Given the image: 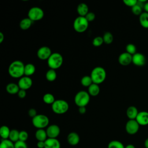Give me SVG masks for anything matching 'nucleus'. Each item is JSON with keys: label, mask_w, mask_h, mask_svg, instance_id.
I'll use <instances>...</instances> for the list:
<instances>
[{"label": "nucleus", "mask_w": 148, "mask_h": 148, "mask_svg": "<svg viewBox=\"0 0 148 148\" xmlns=\"http://www.w3.org/2000/svg\"><path fill=\"white\" fill-rule=\"evenodd\" d=\"M24 63L20 60L13 61L9 66L8 73L9 75L14 78H21L24 75Z\"/></svg>", "instance_id": "obj_1"}, {"label": "nucleus", "mask_w": 148, "mask_h": 148, "mask_svg": "<svg viewBox=\"0 0 148 148\" xmlns=\"http://www.w3.org/2000/svg\"><path fill=\"white\" fill-rule=\"evenodd\" d=\"M90 76L93 83L99 85L105 81L106 77V72L103 68L97 66L92 70Z\"/></svg>", "instance_id": "obj_2"}, {"label": "nucleus", "mask_w": 148, "mask_h": 148, "mask_svg": "<svg viewBox=\"0 0 148 148\" xmlns=\"http://www.w3.org/2000/svg\"><path fill=\"white\" fill-rule=\"evenodd\" d=\"M63 63V57L58 53H53L47 60V65L50 69H57L61 66Z\"/></svg>", "instance_id": "obj_3"}, {"label": "nucleus", "mask_w": 148, "mask_h": 148, "mask_svg": "<svg viewBox=\"0 0 148 148\" xmlns=\"http://www.w3.org/2000/svg\"><path fill=\"white\" fill-rule=\"evenodd\" d=\"M90 94L86 91H80L76 93L74 98L75 104L79 108L86 106L90 102Z\"/></svg>", "instance_id": "obj_4"}, {"label": "nucleus", "mask_w": 148, "mask_h": 148, "mask_svg": "<svg viewBox=\"0 0 148 148\" xmlns=\"http://www.w3.org/2000/svg\"><path fill=\"white\" fill-rule=\"evenodd\" d=\"M51 109L54 113L58 114H62L68 110L69 104L65 100L57 99L51 105Z\"/></svg>", "instance_id": "obj_5"}, {"label": "nucleus", "mask_w": 148, "mask_h": 148, "mask_svg": "<svg viewBox=\"0 0 148 148\" xmlns=\"http://www.w3.org/2000/svg\"><path fill=\"white\" fill-rule=\"evenodd\" d=\"M73 28L77 32L82 33L86 31L88 27V21L85 17L78 16L73 21Z\"/></svg>", "instance_id": "obj_6"}, {"label": "nucleus", "mask_w": 148, "mask_h": 148, "mask_svg": "<svg viewBox=\"0 0 148 148\" xmlns=\"http://www.w3.org/2000/svg\"><path fill=\"white\" fill-rule=\"evenodd\" d=\"M33 125L38 129H43L47 127L49 123V119L45 114H37L32 120Z\"/></svg>", "instance_id": "obj_7"}, {"label": "nucleus", "mask_w": 148, "mask_h": 148, "mask_svg": "<svg viewBox=\"0 0 148 148\" xmlns=\"http://www.w3.org/2000/svg\"><path fill=\"white\" fill-rule=\"evenodd\" d=\"M43 16L44 12L39 7H32L28 12V17L32 21L40 20L43 18Z\"/></svg>", "instance_id": "obj_8"}, {"label": "nucleus", "mask_w": 148, "mask_h": 148, "mask_svg": "<svg viewBox=\"0 0 148 148\" xmlns=\"http://www.w3.org/2000/svg\"><path fill=\"white\" fill-rule=\"evenodd\" d=\"M139 125L136 120H129L125 124L126 132L130 135L135 134L139 130Z\"/></svg>", "instance_id": "obj_9"}, {"label": "nucleus", "mask_w": 148, "mask_h": 148, "mask_svg": "<svg viewBox=\"0 0 148 148\" xmlns=\"http://www.w3.org/2000/svg\"><path fill=\"white\" fill-rule=\"evenodd\" d=\"M51 54V49L47 46H42L37 51V56L42 60H48Z\"/></svg>", "instance_id": "obj_10"}, {"label": "nucleus", "mask_w": 148, "mask_h": 148, "mask_svg": "<svg viewBox=\"0 0 148 148\" xmlns=\"http://www.w3.org/2000/svg\"><path fill=\"white\" fill-rule=\"evenodd\" d=\"M18 85L20 89L27 90L31 88L32 85V80L28 76H23L18 80Z\"/></svg>", "instance_id": "obj_11"}, {"label": "nucleus", "mask_w": 148, "mask_h": 148, "mask_svg": "<svg viewBox=\"0 0 148 148\" xmlns=\"http://www.w3.org/2000/svg\"><path fill=\"white\" fill-rule=\"evenodd\" d=\"M46 133L48 138H57L60 135V128L56 124H51L47 127Z\"/></svg>", "instance_id": "obj_12"}, {"label": "nucleus", "mask_w": 148, "mask_h": 148, "mask_svg": "<svg viewBox=\"0 0 148 148\" xmlns=\"http://www.w3.org/2000/svg\"><path fill=\"white\" fill-rule=\"evenodd\" d=\"M119 64L123 66H127L132 61V56L130 54L124 52L120 54L118 58Z\"/></svg>", "instance_id": "obj_13"}, {"label": "nucleus", "mask_w": 148, "mask_h": 148, "mask_svg": "<svg viewBox=\"0 0 148 148\" xmlns=\"http://www.w3.org/2000/svg\"><path fill=\"white\" fill-rule=\"evenodd\" d=\"M146 60L145 56L140 53H136L132 56V62L136 66H142L146 63Z\"/></svg>", "instance_id": "obj_14"}, {"label": "nucleus", "mask_w": 148, "mask_h": 148, "mask_svg": "<svg viewBox=\"0 0 148 148\" xmlns=\"http://www.w3.org/2000/svg\"><path fill=\"white\" fill-rule=\"evenodd\" d=\"M140 125H146L148 124V112L141 111L139 112L136 119Z\"/></svg>", "instance_id": "obj_15"}, {"label": "nucleus", "mask_w": 148, "mask_h": 148, "mask_svg": "<svg viewBox=\"0 0 148 148\" xmlns=\"http://www.w3.org/2000/svg\"><path fill=\"white\" fill-rule=\"evenodd\" d=\"M45 142V148H61L60 143L57 138H47Z\"/></svg>", "instance_id": "obj_16"}, {"label": "nucleus", "mask_w": 148, "mask_h": 148, "mask_svg": "<svg viewBox=\"0 0 148 148\" xmlns=\"http://www.w3.org/2000/svg\"><path fill=\"white\" fill-rule=\"evenodd\" d=\"M67 141L68 143L72 146L77 145L80 141L79 135L75 132H70L67 136Z\"/></svg>", "instance_id": "obj_17"}, {"label": "nucleus", "mask_w": 148, "mask_h": 148, "mask_svg": "<svg viewBox=\"0 0 148 148\" xmlns=\"http://www.w3.org/2000/svg\"><path fill=\"white\" fill-rule=\"evenodd\" d=\"M139 112L138 109L134 106H129L126 111V114L130 120H135Z\"/></svg>", "instance_id": "obj_18"}, {"label": "nucleus", "mask_w": 148, "mask_h": 148, "mask_svg": "<svg viewBox=\"0 0 148 148\" xmlns=\"http://www.w3.org/2000/svg\"><path fill=\"white\" fill-rule=\"evenodd\" d=\"M77 12L79 16L85 17L88 13V7L87 5L84 3H81L78 5L77 7Z\"/></svg>", "instance_id": "obj_19"}, {"label": "nucleus", "mask_w": 148, "mask_h": 148, "mask_svg": "<svg viewBox=\"0 0 148 148\" xmlns=\"http://www.w3.org/2000/svg\"><path fill=\"white\" fill-rule=\"evenodd\" d=\"M6 91L10 94H17L20 90L18 84L14 83H10L7 84L6 87Z\"/></svg>", "instance_id": "obj_20"}, {"label": "nucleus", "mask_w": 148, "mask_h": 148, "mask_svg": "<svg viewBox=\"0 0 148 148\" xmlns=\"http://www.w3.org/2000/svg\"><path fill=\"white\" fill-rule=\"evenodd\" d=\"M35 136L38 141H45L47 138L46 131L44 129H38L35 132Z\"/></svg>", "instance_id": "obj_21"}, {"label": "nucleus", "mask_w": 148, "mask_h": 148, "mask_svg": "<svg viewBox=\"0 0 148 148\" xmlns=\"http://www.w3.org/2000/svg\"><path fill=\"white\" fill-rule=\"evenodd\" d=\"M100 91V88L98 84L92 83L88 87V92L90 95L95 97L99 94Z\"/></svg>", "instance_id": "obj_22"}, {"label": "nucleus", "mask_w": 148, "mask_h": 148, "mask_svg": "<svg viewBox=\"0 0 148 148\" xmlns=\"http://www.w3.org/2000/svg\"><path fill=\"white\" fill-rule=\"evenodd\" d=\"M32 23L33 21L31 19H29L28 17L24 18L21 20L19 25L21 29L27 30L31 27Z\"/></svg>", "instance_id": "obj_23"}, {"label": "nucleus", "mask_w": 148, "mask_h": 148, "mask_svg": "<svg viewBox=\"0 0 148 148\" xmlns=\"http://www.w3.org/2000/svg\"><path fill=\"white\" fill-rule=\"evenodd\" d=\"M35 72V66L34 64L29 63L25 65L24 67V75L29 77L32 75Z\"/></svg>", "instance_id": "obj_24"}, {"label": "nucleus", "mask_w": 148, "mask_h": 148, "mask_svg": "<svg viewBox=\"0 0 148 148\" xmlns=\"http://www.w3.org/2000/svg\"><path fill=\"white\" fill-rule=\"evenodd\" d=\"M139 20L142 27L145 28H148V13H142L139 16Z\"/></svg>", "instance_id": "obj_25"}, {"label": "nucleus", "mask_w": 148, "mask_h": 148, "mask_svg": "<svg viewBox=\"0 0 148 148\" xmlns=\"http://www.w3.org/2000/svg\"><path fill=\"white\" fill-rule=\"evenodd\" d=\"M10 130L6 125H2L0 128V135L3 139H8Z\"/></svg>", "instance_id": "obj_26"}, {"label": "nucleus", "mask_w": 148, "mask_h": 148, "mask_svg": "<svg viewBox=\"0 0 148 148\" xmlns=\"http://www.w3.org/2000/svg\"><path fill=\"white\" fill-rule=\"evenodd\" d=\"M57 78V73L54 69H50L46 73V79L49 82H53Z\"/></svg>", "instance_id": "obj_27"}, {"label": "nucleus", "mask_w": 148, "mask_h": 148, "mask_svg": "<svg viewBox=\"0 0 148 148\" xmlns=\"http://www.w3.org/2000/svg\"><path fill=\"white\" fill-rule=\"evenodd\" d=\"M19 134L20 131L16 129L12 130L10 132L9 139L10 140H11L12 142L15 143L19 140Z\"/></svg>", "instance_id": "obj_28"}, {"label": "nucleus", "mask_w": 148, "mask_h": 148, "mask_svg": "<svg viewBox=\"0 0 148 148\" xmlns=\"http://www.w3.org/2000/svg\"><path fill=\"white\" fill-rule=\"evenodd\" d=\"M43 101L46 104L52 105L56 100L53 94L50 93H46L43 97Z\"/></svg>", "instance_id": "obj_29"}, {"label": "nucleus", "mask_w": 148, "mask_h": 148, "mask_svg": "<svg viewBox=\"0 0 148 148\" xmlns=\"http://www.w3.org/2000/svg\"><path fill=\"white\" fill-rule=\"evenodd\" d=\"M81 84L82 86L84 87H89L90 85H91L93 82L91 79V77L90 76H84L81 79Z\"/></svg>", "instance_id": "obj_30"}, {"label": "nucleus", "mask_w": 148, "mask_h": 148, "mask_svg": "<svg viewBox=\"0 0 148 148\" xmlns=\"http://www.w3.org/2000/svg\"><path fill=\"white\" fill-rule=\"evenodd\" d=\"M0 148H14V143L9 139H3L1 141Z\"/></svg>", "instance_id": "obj_31"}, {"label": "nucleus", "mask_w": 148, "mask_h": 148, "mask_svg": "<svg viewBox=\"0 0 148 148\" xmlns=\"http://www.w3.org/2000/svg\"><path fill=\"white\" fill-rule=\"evenodd\" d=\"M103 42L106 44H110L113 40V36L110 32H106L103 35Z\"/></svg>", "instance_id": "obj_32"}, {"label": "nucleus", "mask_w": 148, "mask_h": 148, "mask_svg": "<svg viewBox=\"0 0 148 148\" xmlns=\"http://www.w3.org/2000/svg\"><path fill=\"white\" fill-rule=\"evenodd\" d=\"M108 148H125L124 145L119 140H112L108 146Z\"/></svg>", "instance_id": "obj_33"}, {"label": "nucleus", "mask_w": 148, "mask_h": 148, "mask_svg": "<svg viewBox=\"0 0 148 148\" xmlns=\"http://www.w3.org/2000/svg\"><path fill=\"white\" fill-rule=\"evenodd\" d=\"M125 50L127 53L130 54L132 56L136 53V47L135 45L132 43L128 44L125 47Z\"/></svg>", "instance_id": "obj_34"}, {"label": "nucleus", "mask_w": 148, "mask_h": 148, "mask_svg": "<svg viewBox=\"0 0 148 148\" xmlns=\"http://www.w3.org/2000/svg\"><path fill=\"white\" fill-rule=\"evenodd\" d=\"M131 10L134 14L136 16H140L142 13V7H141L137 3L136 5L132 8Z\"/></svg>", "instance_id": "obj_35"}, {"label": "nucleus", "mask_w": 148, "mask_h": 148, "mask_svg": "<svg viewBox=\"0 0 148 148\" xmlns=\"http://www.w3.org/2000/svg\"><path fill=\"white\" fill-rule=\"evenodd\" d=\"M104 43L103 42V38L101 36H96L95 38H94L92 40V45L95 46V47H99L101 45H102V43Z\"/></svg>", "instance_id": "obj_36"}, {"label": "nucleus", "mask_w": 148, "mask_h": 148, "mask_svg": "<svg viewBox=\"0 0 148 148\" xmlns=\"http://www.w3.org/2000/svg\"><path fill=\"white\" fill-rule=\"evenodd\" d=\"M28 138V134L25 131H21L19 134V140L25 142Z\"/></svg>", "instance_id": "obj_37"}, {"label": "nucleus", "mask_w": 148, "mask_h": 148, "mask_svg": "<svg viewBox=\"0 0 148 148\" xmlns=\"http://www.w3.org/2000/svg\"><path fill=\"white\" fill-rule=\"evenodd\" d=\"M14 148H28V146L25 142L18 140L14 143Z\"/></svg>", "instance_id": "obj_38"}, {"label": "nucleus", "mask_w": 148, "mask_h": 148, "mask_svg": "<svg viewBox=\"0 0 148 148\" xmlns=\"http://www.w3.org/2000/svg\"><path fill=\"white\" fill-rule=\"evenodd\" d=\"M123 2L126 6L132 8L133 6H134L138 3V1L137 0H124Z\"/></svg>", "instance_id": "obj_39"}, {"label": "nucleus", "mask_w": 148, "mask_h": 148, "mask_svg": "<svg viewBox=\"0 0 148 148\" xmlns=\"http://www.w3.org/2000/svg\"><path fill=\"white\" fill-rule=\"evenodd\" d=\"M85 18L87 19V20L88 22L90 21H92L93 20H94L95 18V15L94 13L92 12H88L85 16Z\"/></svg>", "instance_id": "obj_40"}, {"label": "nucleus", "mask_w": 148, "mask_h": 148, "mask_svg": "<svg viewBox=\"0 0 148 148\" xmlns=\"http://www.w3.org/2000/svg\"><path fill=\"white\" fill-rule=\"evenodd\" d=\"M28 115L29 116V117H32V119H33L34 117H35L38 114L36 109H34V108L30 109L28 110Z\"/></svg>", "instance_id": "obj_41"}, {"label": "nucleus", "mask_w": 148, "mask_h": 148, "mask_svg": "<svg viewBox=\"0 0 148 148\" xmlns=\"http://www.w3.org/2000/svg\"><path fill=\"white\" fill-rule=\"evenodd\" d=\"M17 95L20 98H24L27 95L26 90L20 89L19 91L17 93Z\"/></svg>", "instance_id": "obj_42"}, {"label": "nucleus", "mask_w": 148, "mask_h": 148, "mask_svg": "<svg viewBox=\"0 0 148 148\" xmlns=\"http://www.w3.org/2000/svg\"><path fill=\"white\" fill-rule=\"evenodd\" d=\"M36 145L38 148H45V142L44 141H38Z\"/></svg>", "instance_id": "obj_43"}, {"label": "nucleus", "mask_w": 148, "mask_h": 148, "mask_svg": "<svg viewBox=\"0 0 148 148\" xmlns=\"http://www.w3.org/2000/svg\"><path fill=\"white\" fill-rule=\"evenodd\" d=\"M86 112V108L84 106L83 107H79V112L80 114H84Z\"/></svg>", "instance_id": "obj_44"}, {"label": "nucleus", "mask_w": 148, "mask_h": 148, "mask_svg": "<svg viewBox=\"0 0 148 148\" xmlns=\"http://www.w3.org/2000/svg\"><path fill=\"white\" fill-rule=\"evenodd\" d=\"M143 9L145 10V12L148 13V2H146L144 5H143Z\"/></svg>", "instance_id": "obj_45"}, {"label": "nucleus", "mask_w": 148, "mask_h": 148, "mask_svg": "<svg viewBox=\"0 0 148 148\" xmlns=\"http://www.w3.org/2000/svg\"><path fill=\"white\" fill-rule=\"evenodd\" d=\"M4 40V35L2 32H0V43H2Z\"/></svg>", "instance_id": "obj_46"}, {"label": "nucleus", "mask_w": 148, "mask_h": 148, "mask_svg": "<svg viewBox=\"0 0 148 148\" xmlns=\"http://www.w3.org/2000/svg\"><path fill=\"white\" fill-rule=\"evenodd\" d=\"M144 145H145V147L146 148H148V138H147L145 141V143H144Z\"/></svg>", "instance_id": "obj_47"}, {"label": "nucleus", "mask_w": 148, "mask_h": 148, "mask_svg": "<svg viewBox=\"0 0 148 148\" xmlns=\"http://www.w3.org/2000/svg\"><path fill=\"white\" fill-rule=\"evenodd\" d=\"M125 148H135V146H134L133 145H132V144H129V145H127V146L125 147Z\"/></svg>", "instance_id": "obj_48"}]
</instances>
